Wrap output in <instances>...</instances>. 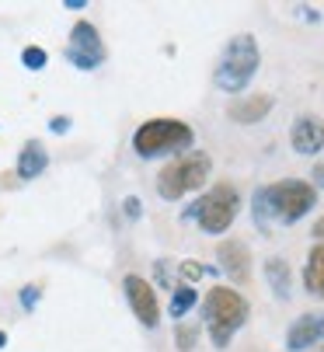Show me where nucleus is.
Returning a JSON list of instances; mask_svg holds the SVG:
<instances>
[{"mask_svg": "<svg viewBox=\"0 0 324 352\" xmlns=\"http://www.w3.org/2000/svg\"><path fill=\"white\" fill-rule=\"evenodd\" d=\"M317 203V188L310 182H300V178H286V182H276V185H265L255 192L251 206H255V223L261 230H272V223H296L303 220Z\"/></svg>", "mask_w": 324, "mask_h": 352, "instance_id": "1", "label": "nucleus"}, {"mask_svg": "<svg viewBox=\"0 0 324 352\" xmlns=\"http://www.w3.org/2000/svg\"><path fill=\"white\" fill-rule=\"evenodd\" d=\"M202 318H206V331L209 342L216 349H227L230 338L244 328L248 321V300L234 289V286H213L202 300Z\"/></svg>", "mask_w": 324, "mask_h": 352, "instance_id": "2", "label": "nucleus"}, {"mask_svg": "<svg viewBox=\"0 0 324 352\" xmlns=\"http://www.w3.org/2000/svg\"><path fill=\"white\" fill-rule=\"evenodd\" d=\"M258 63H261V53H258L255 35L248 32L234 35L220 56V67H216V87H224L227 94H241L258 74Z\"/></svg>", "mask_w": 324, "mask_h": 352, "instance_id": "3", "label": "nucleus"}, {"mask_svg": "<svg viewBox=\"0 0 324 352\" xmlns=\"http://www.w3.org/2000/svg\"><path fill=\"white\" fill-rule=\"evenodd\" d=\"M195 140L192 126L182 119H147L136 133H133V150L143 161L175 154V150H188Z\"/></svg>", "mask_w": 324, "mask_h": 352, "instance_id": "4", "label": "nucleus"}, {"mask_svg": "<svg viewBox=\"0 0 324 352\" xmlns=\"http://www.w3.org/2000/svg\"><path fill=\"white\" fill-rule=\"evenodd\" d=\"M237 210H241V192L234 185H213L202 199L192 203L185 220H195L206 234H224L237 220Z\"/></svg>", "mask_w": 324, "mask_h": 352, "instance_id": "5", "label": "nucleus"}, {"mask_svg": "<svg viewBox=\"0 0 324 352\" xmlns=\"http://www.w3.org/2000/svg\"><path fill=\"white\" fill-rule=\"evenodd\" d=\"M209 171H213L209 154H182L171 164H164V171L157 175V195L168 199V203H175V199L202 188V182L209 178Z\"/></svg>", "mask_w": 324, "mask_h": 352, "instance_id": "6", "label": "nucleus"}, {"mask_svg": "<svg viewBox=\"0 0 324 352\" xmlns=\"http://www.w3.org/2000/svg\"><path fill=\"white\" fill-rule=\"evenodd\" d=\"M67 60L77 67V70H98L105 60H108V49L98 35V28L91 21H77L70 28V45H67Z\"/></svg>", "mask_w": 324, "mask_h": 352, "instance_id": "7", "label": "nucleus"}, {"mask_svg": "<svg viewBox=\"0 0 324 352\" xmlns=\"http://www.w3.org/2000/svg\"><path fill=\"white\" fill-rule=\"evenodd\" d=\"M122 293H126V304H129V311L136 314V321L143 324V328H157L160 324V304H157V293H153V286L143 279V276H126L122 279Z\"/></svg>", "mask_w": 324, "mask_h": 352, "instance_id": "8", "label": "nucleus"}, {"mask_svg": "<svg viewBox=\"0 0 324 352\" xmlns=\"http://www.w3.org/2000/svg\"><path fill=\"white\" fill-rule=\"evenodd\" d=\"M290 143L296 154L310 157V154H321L324 150V122L317 116H300L290 129Z\"/></svg>", "mask_w": 324, "mask_h": 352, "instance_id": "9", "label": "nucleus"}, {"mask_svg": "<svg viewBox=\"0 0 324 352\" xmlns=\"http://www.w3.org/2000/svg\"><path fill=\"white\" fill-rule=\"evenodd\" d=\"M216 258H220V272H227L234 283H248L251 276V255L241 241H224L216 248Z\"/></svg>", "mask_w": 324, "mask_h": 352, "instance_id": "10", "label": "nucleus"}, {"mask_svg": "<svg viewBox=\"0 0 324 352\" xmlns=\"http://www.w3.org/2000/svg\"><path fill=\"white\" fill-rule=\"evenodd\" d=\"M314 342H321V314H300L290 331H286V349L290 352H303Z\"/></svg>", "mask_w": 324, "mask_h": 352, "instance_id": "11", "label": "nucleus"}, {"mask_svg": "<svg viewBox=\"0 0 324 352\" xmlns=\"http://www.w3.org/2000/svg\"><path fill=\"white\" fill-rule=\"evenodd\" d=\"M45 168H49L45 146H42L39 140H28V143L21 146V154H18V178H21V182H32V178H39Z\"/></svg>", "mask_w": 324, "mask_h": 352, "instance_id": "12", "label": "nucleus"}, {"mask_svg": "<svg viewBox=\"0 0 324 352\" xmlns=\"http://www.w3.org/2000/svg\"><path fill=\"white\" fill-rule=\"evenodd\" d=\"M268 109H272V98L268 94H251V98H237V102L230 105V119L234 122H258L268 116Z\"/></svg>", "mask_w": 324, "mask_h": 352, "instance_id": "13", "label": "nucleus"}, {"mask_svg": "<svg viewBox=\"0 0 324 352\" xmlns=\"http://www.w3.org/2000/svg\"><path fill=\"white\" fill-rule=\"evenodd\" d=\"M303 286L310 296L324 300V244H314L310 255H307V265H303Z\"/></svg>", "mask_w": 324, "mask_h": 352, "instance_id": "14", "label": "nucleus"}, {"mask_svg": "<svg viewBox=\"0 0 324 352\" xmlns=\"http://www.w3.org/2000/svg\"><path fill=\"white\" fill-rule=\"evenodd\" d=\"M265 279H268V286H272V293L279 296V300H286L290 296V265H286V258H268L265 262Z\"/></svg>", "mask_w": 324, "mask_h": 352, "instance_id": "15", "label": "nucleus"}, {"mask_svg": "<svg viewBox=\"0 0 324 352\" xmlns=\"http://www.w3.org/2000/svg\"><path fill=\"white\" fill-rule=\"evenodd\" d=\"M199 304V293L192 289V286H178L175 293H171V304H168V314L175 318V321H182L192 307Z\"/></svg>", "mask_w": 324, "mask_h": 352, "instance_id": "16", "label": "nucleus"}, {"mask_svg": "<svg viewBox=\"0 0 324 352\" xmlns=\"http://www.w3.org/2000/svg\"><path fill=\"white\" fill-rule=\"evenodd\" d=\"M195 338H199V328H195V324H188V321H178V331H175L178 349H182V352H192Z\"/></svg>", "mask_w": 324, "mask_h": 352, "instance_id": "17", "label": "nucleus"}, {"mask_svg": "<svg viewBox=\"0 0 324 352\" xmlns=\"http://www.w3.org/2000/svg\"><path fill=\"white\" fill-rule=\"evenodd\" d=\"M21 63H25V70H45L49 56H45V49H39V45H28L25 53H21Z\"/></svg>", "mask_w": 324, "mask_h": 352, "instance_id": "18", "label": "nucleus"}, {"mask_svg": "<svg viewBox=\"0 0 324 352\" xmlns=\"http://www.w3.org/2000/svg\"><path fill=\"white\" fill-rule=\"evenodd\" d=\"M178 272H182L188 283H195V279H202V276H206V272H213V269H206V265H199V262H192V258H188V262H182V269H178Z\"/></svg>", "mask_w": 324, "mask_h": 352, "instance_id": "19", "label": "nucleus"}, {"mask_svg": "<svg viewBox=\"0 0 324 352\" xmlns=\"http://www.w3.org/2000/svg\"><path fill=\"white\" fill-rule=\"evenodd\" d=\"M35 304H39V286H25L21 289V307L25 311H35Z\"/></svg>", "mask_w": 324, "mask_h": 352, "instance_id": "20", "label": "nucleus"}, {"mask_svg": "<svg viewBox=\"0 0 324 352\" xmlns=\"http://www.w3.org/2000/svg\"><path fill=\"white\" fill-rule=\"evenodd\" d=\"M122 210H126V217H129V220H136V217L143 213V206H140V199H133V195H129L126 203H122Z\"/></svg>", "mask_w": 324, "mask_h": 352, "instance_id": "21", "label": "nucleus"}, {"mask_svg": "<svg viewBox=\"0 0 324 352\" xmlns=\"http://www.w3.org/2000/svg\"><path fill=\"white\" fill-rule=\"evenodd\" d=\"M49 129H52V133H60V136H63V133L70 129V119H67V116H56V119H49Z\"/></svg>", "mask_w": 324, "mask_h": 352, "instance_id": "22", "label": "nucleus"}, {"mask_svg": "<svg viewBox=\"0 0 324 352\" xmlns=\"http://www.w3.org/2000/svg\"><path fill=\"white\" fill-rule=\"evenodd\" d=\"M310 178H314V188H324V161L314 164V175Z\"/></svg>", "mask_w": 324, "mask_h": 352, "instance_id": "23", "label": "nucleus"}, {"mask_svg": "<svg viewBox=\"0 0 324 352\" xmlns=\"http://www.w3.org/2000/svg\"><path fill=\"white\" fill-rule=\"evenodd\" d=\"M310 237H317V244H324V217L314 223V230H310Z\"/></svg>", "mask_w": 324, "mask_h": 352, "instance_id": "24", "label": "nucleus"}, {"mask_svg": "<svg viewBox=\"0 0 324 352\" xmlns=\"http://www.w3.org/2000/svg\"><path fill=\"white\" fill-rule=\"evenodd\" d=\"M67 8H70V11H84L87 0H67Z\"/></svg>", "mask_w": 324, "mask_h": 352, "instance_id": "25", "label": "nucleus"}, {"mask_svg": "<svg viewBox=\"0 0 324 352\" xmlns=\"http://www.w3.org/2000/svg\"><path fill=\"white\" fill-rule=\"evenodd\" d=\"M4 345H8V335H4V331H0V349H4Z\"/></svg>", "mask_w": 324, "mask_h": 352, "instance_id": "26", "label": "nucleus"}, {"mask_svg": "<svg viewBox=\"0 0 324 352\" xmlns=\"http://www.w3.org/2000/svg\"><path fill=\"white\" fill-rule=\"evenodd\" d=\"M321 338H324V314H321Z\"/></svg>", "mask_w": 324, "mask_h": 352, "instance_id": "27", "label": "nucleus"}]
</instances>
